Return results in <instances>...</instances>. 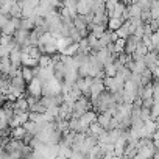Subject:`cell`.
Wrapping results in <instances>:
<instances>
[{
  "label": "cell",
  "mask_w": 159,
  "mask_h": 159,
  "mask_svg": "<svg viewBox=\"0 0 159 159\" xmlns=\"http://www.w3.org/2000/svg\"><path fill=\"white\" fill-rule=\"evenodd\" d=\"M27 91L30 92V95H34V97L41 98L42 97V81H41L39 78H34L31 83H28Z\"/></svg>",
  "instance_id": "obj_1"
},
{
  "label": "cell",
  "mask_w": 159,
  "mask_h": 159,
  "mask_svg": "<svg viewBox=\"0 0 159 159\" xmlns=\"http://www.w3.org/2000/svg\"><path fill=\"white\" fill-rule=\"evenodd\" d=\"M143 61H145V64H147V67H148L150 70L159 67V55H157L156 52H148V53L145 55Z\"/></svg>",
  "instance_id": "obj_2"
},
{
  "label": "cell",
  "mask_w": 159,
  "mask_h": 159,
  "mask_svg": "<svg viewBox=\"0 0 159 159\" xmlns=\"http://www.w3.org/2000/svg\"><path fill=\"white\" fill-rule=\"evenodd\" d=\"M117 34H119V38H122V39H128L131 34H133V27H131V22L129 20H126L119 30H117Z\"/></svg>",
  "instance_id": "obj_3"
},
{
  "label": "cell",
  "mask_w": 159,
  "mask_h": 159,
  "mask_svg": "<svg viewBox=\"0 0 159 159\" xmlns=\"http://www.w3.org/2000/svg\"><path fill=\"white\" fill-rule=\"evenodd\" d=\"M88 28H89V30H91V33H94L98 39H100V38L108 31V27H106V25H95V24H91Z\"/></svg>",
  "instance_id": "obj_4"
},
{
  "label": "cell",
  "mask_w": 159,
  "mask_h": 159,
  "mask_svg": "<svg viewBox=\"0 0 159 159\" xmlns=\"http://www.w3.org/2000/svg\"><path fill=\"white\" fill-rule=\"evenodd\" d=\"M28 136L27 129L24 126H17V128H13L11 131V139H17V140H24L25 137Z\"/></svg>",
  "instance_id": "obj_5"
},
{
  "label": "cell",
  "mask_w": 159,
  "mask_h": 159,
  "mask_svg": "<svg viewBox=\"0 0 159 159\" xmlns=\"http://www.w3.org/2000/svg\"><path fill=\"white\" fill-rule=\"evenodd\" d=\"M16 111H22V112H30V103L27 98L20 97L16 102Z\"/></svg>",
  "instance_id": "obj_6"
},
{
  "label": "cell",
  "mask_w": 159,
  "mask_h": 159,
  "mask_svg": "<svg viewBox=\"0 0 159 159\" xmlns=\"http://www.w3.org/2000/svg\"><path fill=\"white\" fill-rule=\"evenodd\" d=\"M123 24H125V20H123V19L111 17V19H109V22H108V30H111V31H117Z\"/></svg>",
  "instance_id": "obj_7"
},
{
  "label": "cell",
  "mask_w": 159,
  "mask_h": 159,
  "mask_svg": "<svg viewBox=\"0 0 159 159\" xmlns=\"http://www.w3.org/2000/svg\"><path fill=\"white\" fill-rule=\"evenodd\" d=\"M73 44V41L70 39V38H59L58 41H56V45H58V50H59V53L61 52H64L69 45H72Z\"/></svg>",
  "instance_id": "obj_8"
},
{
  "label": "cell",
  "mask_w": 159,
  "mask_h": 159,
  "mask_svg": "<svg viewBox=\"0 0 159 159\" xmlns=\"http://www.w3.org/2000/svg\"><path fill=\"white\" fill-rule=\"evenodd\" d=\"M22 76L27 83H31L33 80H34V73H33V69L31 67H25L22 66Z\"/></svg>",
  "instance_id": "obj_9"
},
{
  "label": "cell",
  "mask_w": 159,
  "mask_h": 159,
  "mask_svg": "<svg viewBox=\"0 0 159 159\" xmlns=\"http://www.w3.org/2000/svg\"><path fill=\"white\" fill-rule=\"evenodd\" d=\"M128 11H129V16H131V17H140V14H142V10L139 8L137 3L128 5Z\"/></svg>",
  "instance_id": "obj_10"
},
{
  "label": "cell",
  "mask_w": 159,
  "mask_h": 159,
  "mask_svg": "<svg viewBox=\"0 0 159 159\" xmlns=\"http://www.w3.org/2000/svg\"><path fill=\"white\" fill-rule=\"evenodd\" d=\"M89 128H91V133H92V134H95V136H102V134L106 131V129H105V128L98 123V122H94Z\"/></svg>",
  "instance_id": "obj_11"
},
{
  "label": "cell",
  "mask_w": 159,
  "mask_h": 159,
  "mask_svg": "<svg viewBox=\"0 0 159 159\" xmlns=\"http://www.w3.org/2000/svg\"><path fill=\"white\" fill-rule=\"evenodd\" d=\"M10 16H11V17H20V19H22V7L17 5V2L11 7V10H10Z\"/></svg>",
  "instance_id": "obj_12"
},
{
  "label": "cell",
  "mask_w": 159,
  "mask_h": 159,
  "mask_svg": "<svg viewBox=\"0 0 159 159\" xmlns=\"http://www.w3.org/2000/svg\"><path fill=\"white\" fill-rule=\"evenodd\" d=\"M105 75H106V76H109V78H112V76H116V75H117V67L114 66V62H111V64H106V66H105Z\"/></svg>",
  "instance_id": "obj_13"
},
{
  "label": "cell",
  "mask_w": 159,
  "mask_h": 159,
  "mask_svg": "<svg viewBox=\"0 0 159 159\" xmlns=\"http://www.w3.org/2000/svg\"><path fill=\"white\" fill-rule=\"evenodd\" d=\"M30 112H41V114H45V112H47V108H45L41 102H38V103H34V105H30Z\"/></svg>",
  "instance_id": "obj_14"
},
{
  "label": "cell",
  "mask_w": 159,
  "mask_h": 159,
  "mask_svg": "<svg viewBox=\"0 0 159 159\" xmlns=\"http://www.w3.org/2000/svg\"><path fill=\"white\" fill-rule=\"evenodd\" d=\"M134 62H136V66H134V70H133L134 73H142L145 69H148L143 59H140V61H134Z\"/></svg>",
  "instance_id": "obj_15"
},
{
  "label": "cell",
  "mask_w": 159,
  "mask_h": 159,
  "mask_svg": "<svg viewBox=\"0 0 159 159\" xmlns=\"http://www.w3.org/2000/svg\"><path fill=\"white\" fill-rule=\"evenodd\" d=\"M125 45H126V39L119 38V39L116 41V52H117V53H123V52H125Z\"/></svg>",
  "instance_id": "obj_16"
},
{
  "label": "cell",
  "mask_w": 159,
  "mask_h": 159,
  "mask_svg": "<svg viewBox=\"0 0 159 159\" xmlns=\"http://www.w3.org/2000/svg\"><path fill=\"white\" fill-rule=\"evenodd\" d=\"M30 120L34 122V123H39V122L45 120V114H41V112H30Z\"/></svg>",
  "instance_id": "obj_17"
},
{
  "label": "cell",
  "mask_w": 159,
  "mask_h": 159,
  "mask_svg": "<svg viewBox=\"0 0 159 159\" xmlns=\"http://www.w3.org/2000/svg\"><path fill=\"white\" fill-rule=\"evenodd\" d=\"M159 117V102H154V105L151 106V120H156Z\"/></svg>",
  "instance_id": "obj_18"
},
{
  "label": "cell",
  "mask_w": 159,
  "mask_h": 159,
  "mask_svg": "<svg viewBox=\"0 0 159 159\" xmlns=\"http://www.w3.org/2000/svg\"><path fill=\"white\" fill-rule=\"evenodd\" d=\"M84 156H86V154H83L81 151H75V150H73V153H72V156H70L69 159H84Z\"/></svg>",
  "instance_id": "obj_19"
},
{
  "label": "cell",
  "mask_w": 159,
  "mask_h": 159,
  "mask_svg": "<svg viewBox=\"0 0 159 159\" xmlns=\"http://www.w3.org/2000/svg\"><path fill=\"white\" fill-rule=\"evenodd\" d=\"M153 105H154V98H147V100H143V103H142L143 108H151Z\"/></svg>",
  "instance_id": "obj_20"
},
{
  "label": "cell",
  "mask_w": 159,
  "mask_h": 159,
  "mask_svg": "<svg viewBox=\"0 0 159 159\" xmlns=\"http://www.w3.org/2000/svg\"><path fill=\"white\" fill-rule=\"evenodd\" d=\"M153 140H159V128H157V131L154 133V136H153Z\"/></svg>",
  "instance_id": "obj_21"
}]
</instances>
